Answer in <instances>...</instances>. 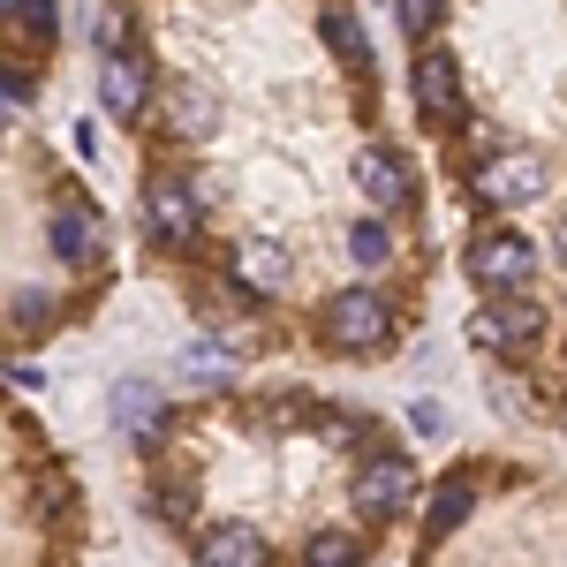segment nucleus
<instances>
[{"label":"nucleus","instance_id":"obj_1","mask_svg":"<svg viewBox=\"0 0 567 567\" xmlns=\"http://www.w3.org/2000/svg\"><path fill=\"white\" fill-rule=\"evenodd\" d=\"M318 341L333 355H379L393 349V310L379 288H341V296H326L318 310Z\"/></svg>","mask_w":567,"mask_h":567},{"label":"nucleus","instance_id":"obj_2","mask_svg":"<svg viewBox=\"0 0 567 567\" xmlns=\"http://www.w3.org/2000/svg\"><path fill=\"white\" fill-rule=\"evenodd\" d=\"M545 303H529V296H492V303L470 310V349H492V355H537L545 341Z\"/></svg>","mask_w":567,"mask_h":567},{"label":"nucleus","instance_id":"obj_3","mask_svg":"<svg viewBox=\"0 0 567 567\" xmlns=\"http://www.w3.org/2000/svg\"><path fill=\"white\" fill-rule=\"evenodd\" d=\"M537 272H545V250H537L529 235H507V227H499V235H477V243H470V280L492 288V296H523Z\"/></svg>","mask_w":567,"mask_h":567},{"label":"nucleus","instance_id":"obj_4","mask_svg":"<svg viewBox=\"0 0 567 567\" xmlns=\"http://www.w3.org/2000/svg\"><path fill=\"white\" fill-rule=\"evenodd\" d=\"M545 189H553V167L537 152H492L470 167V197H484V205H537Z\"/></svg>","mask_w":567,"mask_h":567},{"label":"nucleus","instance_id":"obj_5","mask_svg":"<svg viewBox=\"0 0 567 567\" xmlns=\"http://www.w3.org/2000/svg\"><path fill=\"white\" fill-rule=\"evenodd\" d=\"M416 507V462L409 454H371L355 470V515L363 523H401Z\"/></svg>","mask_w":567,"mask_h":567},{"label":"nucleus","instance_id":"obj_6","mask_svg":"<svg viewBox=\"0 0 567 567\" xmlns=\"http://www.w3.org/2000/svg\"><path fill=\"white\" fill-rule=\"evenodd\" d=\"M144 227H152L159 243H189V235L205 227L197 189H189L182 175H152V182H144Z\"/></svg>","mask_w":567,"mask_h":567},{"label":"nucleus","instance_id":"obj_7","mask_svg":"<svg viewBox=\"0 0 567 567\" xmlns=\"http://www.w3.org/2000/svg\"><path fill=\"white\" fill-rule=\"evenodd\" d=\"M409 84H416V106H424L432 122H454V114H462V61H454L446 45H424V53H416Z\"/></svg>","mask_w":567,"mask_h":567},{"label":"nucleus","instance_id":"obj_8","mask_svg":"<svg viewBox=\"0 0 567 567\" xmlns=\"http://www.w3.org/2000/svg\"><path fill=\"white\" fill-rule=\"evenodd\" d=\"M355 182H363V197H371L379 213H401V205L416 197L409 159H401V152H386V144H363V152H355Z\"/></svg>","mask_w":567,"mask_h":567},{"label":"nucleus","instance_id":"obj_9","mask_svg":"<svg viewBox=\"0 0 567 567\" xmlns=\"http://www.w3.org/2000/svg\"><path fill=\"white\" fill-rule=\"evenodd\" d=\"M45 235H53V258H61V265H91V258H99V243H106V235H99V213H91L84 197H69V205L53 213Z\"/></svg>","mask_w":567,"mask_h":567},{"label":"nucleus","instance_id":"obj_10","mask_svg":"<svg viewBox=\"0 0 567 567\" xmlns=\"http://www.w3.org/2000/svg\"><path fill=\"white\" fill-rule=\"evenodd\" d=\"M197 567H272L265 560V537L243 523H219L205 529V545H197Z\"/></svg>","mask_w":567,"mask_h":567},{"label":"nucleus","instance_id":"obj_11","mask_svg":"<svg viewBox=\"0 0 567 567\" xmlns=\"http://www.w3.org/2000/svg\"><path fill=\"white\" fill-rule=\"evenodd\" d=\"M99 99H106V114H114V122L144 114V69H136L130 53H106V61H99Z\"/></svg>","mask_w":567,"mask_h":567},{"label":"nucleus","instance_id":"obj_12","mask_svg":"<svg viewBox=\"0 0 567 567\" xmlns=\"http://www.w3.org/2000/svg\"><path fill=\"white\" fill-rule=\"evenodd\" d=\"M235 272H243L250 296H280V288L296 280V265H288L280 243H243V250H235Z\"/></svg>","mask_w":567,"mask_h":567},{"label":"nucleus","instance_id":"obj_13","mask_svg":"<svg viewBox=\"0 0 567 567\" xmlns=\"http://www.w3.org/2000/svg\"><path fill=\"white\" fill-rule=\"evenodd\" d=\"M470 507H477V484H470V477H446L432 492V507H424V537H454V529L470 523Z\"/></svg>","mask_w":567,"mask_h":567},{"label":"nucleus","instance_id":"obj_14","mask_svg":"<svg viewBox=\"0 0 567 567\" xmlns=\"http://www.w3.org/2000/svg\"><path fill=\"white\" fill-rule=\"evenodd\" d=\"M167 130H175V136H213V130H219V106H213V91L182 84L175 99H167Z\"/></svg>","mask_w":567,"mask_h":567},{"label":"nucleus","instance_id":"obj_15","mask_svg":"<svg viewBox=\"0 0 567 567\" xmlns=\"http://www.w3.org/2000/svg\"><path fill=\"white\" fill-rule=\"evenodd\" d=\"M8 23H16V45H23V53H45V39L61 31V8H53V0H16Z\"/></svg>","mask_w":567,"mask_h":567},{"label":"nucleus","instance_id":"obj_16","mask_svg":"<svg viewBox=\"0 0 567 567\" xmlns=\"http://www.w3.org/2000/svg\"><path fill=\"white\" fill-rule=\"evenodd\" d=\"M114 424H130V432H152V424H159V386H144V379H122V386H114Z\"/></svg>","mask_w":567,"mask_h":567},{"label":"nucleus","instance_id":"obj_17","mask_svg":"<svg viewBox=\"0 0 567 567\" xmlns=\"http://www.w3.org/2000/svg\"><path fill=\"white\" fill-rule=\"evenodd\" d=\"M303 567H363V537L355 529H318L303 545Z\"/></svg>","mask_w":567,"mask_h":567},{"label":"nucleus","instance_id":"obj_18","mask_svg":"<svg viewBox=\"0 0 567 567\" xmlns=\"http://www.w3.org/2000/svg\"><path fill=\"white\" fill-rule=\"evenodd\" d=\"M182 379H197V386H219V379H235V349H227V341H197V349L182 355Z\"/></svg>","mask_w":567,"mask_h":567},{"label":"nucleus","instance_id":"obj_19","mask_svg":"<svg viewBox=\"0 0 567 567\" xmlns=\"http://www.w3.org/2000/svg\"><path fill=\"white\" fill-rule=\"evenodd\" d=\"M318 31H326V45H333L341 61H363V23H355V16L341 8V0H333V8L318 16Z\"/></svg>","mask_w":567,"mask_h":567},{"label":"nucleus","instance_id":"obj_20","mask_svg":"<svg viewBox=\"0 0 567 567\" xmlns=\"http://www.w3.org/2000/svg\"><path fill=\"white\" fill-rule=\"evenodd\" d=\"M349 258L355 265H386L393 258V243H386V227H379V219H355V227H349Z\"/></svg>","mask_w":567,"mask_h":567},{"label":"nucleus","instance_id":"obj_21","mask_svg":"<svg viewBox=\"0 0 567 567\" xmlns=\"http://www.w3.org/2000/svg\"><path fill=\"white\" fill-rule=\"evenodd\" d=\"M439 8H446V0H393V16H401V31H409V39H432V31H439Z\"/></svg>","mask_w":567,"mask_h":567},{"label":"nucleus","instance_id":"obj_22","mask_svg":"<svg viewBox=\"0 0 567 567\" xmlns=\"http://www.w3.org/2000/svg\"><path fill=\"white\" fill-rule=\"evenodd\" d=\"M45 318H53V296H45V288H23V296H16V326H31V333H39Z\"/></svg>","mask_w":567,"mask_h":567},{"label":"nucleus","instance_id":"obj_23","mask_svg":"<svg viewBox=\"0 0 567 567\" xmlns=\"http://www.w3.org/2000/svg\"><path fill=\"white\" fill-rule=\"evenodd\" d=\"M409 424H416V439H439V409H432V401H416V409H409Z\"/></svg>","mask_w":567,"mask_h":567},{"label":"nucleus","instance_id":"obj_24","mask_svg":"<svg viewBox=\"0 0 567 567\" xmlns=\"http://www.w3.org/2000/svg\"><path fill=\"white\" fill-rule=\"evenodd\" d=\"M0 91L8 99H31V69H0Z\"/></svg>","mask_w":567,"mask_h":567},{"label":"nucleus","instance_id":"obj_25","mask_svg":"<svg viewBox=\"0 0 567 567\" xmlns=\"http://www.w3.org/2000/svg\"><path fill=\"white\" fill-rule=\"evenodd\" d=\"M8 8H16V0H0V16H8Z\"/></svg>","mask_w":567,"mask_h":567}]
</instances>
